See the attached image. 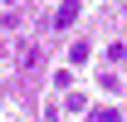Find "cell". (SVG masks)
<instances>
[{
  "instance_id": "cell-2",
  "label": "cell",
  "mask_w": 127,
  "mask_h": 122,
  "mask_svg": "<svg viewBox=\"0 0 127 122\" xmlns=\"http://www.w3.org/2000/svg\"><path fill=\"white\" fill-rule=\"evenodd\" d=\"M68 63H73V68L88 63V44H83V39H78V44H68Z\"/></svg>"
},
{
  "instance_id": "cell-3",
  "label": "cell",
  "mask_w": 127,
  "mask_h": 122,
  "mask_svg": "<svg viewBox=\"0 0 127 122\" xmlns=\"http://www.w3.org/2000/svg\"><path fill=\"white\" fill-rule=\"evenodd\" d=\"M88 117H93V122H122V117H117V107H93Z\"/></svg>"
},
{
  "instance_id": "cell-4",
  "label": "cell",
  "mask_w": 127,
  "mask_h": 122,
  "mask_svg": "<svg viewBox=\"0 0 127 122\" xmlns=\"http://www.w3.org/2000/svg\"><path fill=\"white\" fill-rule=\"evenodd\" d=\"M108 59H112V63H122V59H127V44H108Z\"/></svg>"
},
{
  "instance_id": "cell-1",
  "label": "cell",
  "mask_w": 127,
  "mask_h": 122,
  "mask_svg": "<svg viewBox=\"0 0 127 122\" xmlns=\"http://www.w3.org/2000/svg\"><path fill=\"white\" fill-rule=\"evenodd\" d=\"M78 10H83L78 0H64L59 10H54V30H68V25H73V20H78Z\"/></svg>"
}]
</instances>
